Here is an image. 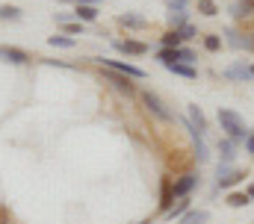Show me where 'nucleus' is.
Listing matches in <instances>:
<instances>
[{"label": "nucleus", "instance_id": "cd10ccee", "mask_svg": "<svg viewBox=\"0 0 254 224\" xmlns=\"http://www.w3.org/2000/svg\"><path fill=\"white\" fill-rule=\"evenodd\" d=\"M178 54H181V62H187V65L195 62V51L192 48H178Z\"/></svg>", "mask_w": 254, "mask_h": 224}, {"label": "nucleus", "instance_id": "c85d7f7f", "mask_svg": "<svg viewBox=\"0 0 254 224\" xmlns=\"http://www.w3.org/2000/svg\"><path fill=\"white\" fill-rule=\"evenodd\" d=\"M178 33H181V39H184V42H190V39H195V27H192V24H187V27H181Z\"/></svg>", "mask_w": 254, "mask_h": 224}, {"label": "nucleus", "instance_id": "473e14b6", "mask_svg": "<svg viewBox=\"0 0 254 224\" xmlns=\"http://www.w3.org/2000/svg\"><path fill=\"white\" fill-rule=\"evenodd\" d=\"M77 3H89V6H95V3H98V0H77Z\"/></svg>", "mask_w": 254, "mask_h": 224}, {"label": "nucleus", "instance_id": "c9c22d12", "mask_svg": "<svg viewBox=\"0 0 254 224\" xmlns=\"http://www.w3.org/2000/svg\"><path fill=\"white\" fill-rule=\"evenodd\" d=\"M249 68H252V80H254V65H249Z\"/></svg>", "mask_w": 254, "mask_h": 224}, {"label": "nucleus", "instance_id": "ddd939ff", "mask_svg": "<svg viewBox=\"0 0 254 224\" xmlns=\"http://www.w3.org/2000/svg\"><path fill=\"white\" fill-rule=\"evenodd\" d=\"M175 201H178V198H175V189H172V180L166 177V180H163V192H160V210L166 213V210H169V207H172Z\"/></svg>", "mask_w": 254, "mask_h": 224}, {"label": "nucleus", "instance_id": "72a5a7b5", "mask_svg": "<svg viewBox=\"0 0 254 224\" xmlns=\"http://www.w3.org/2000/svg\"><path fill=\"white\" fill-rule=\"evenodd\" d=\"M246 195H249V198H254V186H249V192H246Z\"/></svg>", "mask_w": 254, "mask_h": 224}, {"label": "nucleus", "instance_id": "4468645a", "mask_svg": "<svg viewBox=\"0 0 254 224\" xmlns=\"http://www.w3.org/2000/svg\"><path fill=\"white\" fill-rule=\"evenodd\" d=\"M190 213V195L187 198H178V204H172L169 210H166V219H181V216H187Z\"/></svg>", "mask_w": 254, "mask_h": 224}, {"label": "nucleus", "instance_id": "f8f14e48", "mask_svg": "<svg viewBox=\"0 0 254 224\" xmlns=\"http://www.w3.org/2000/svg\"><path fill=\"white\" fill-rule=\"evenodd\" d=\"M190 124L204 136L207 133V118H204V112H201V107H195V104H190Z\"/></svg>", "mask_w": 254, "mask_h": 224}, {"label": "nucleus", "instance_id": "aec40b11", "mask_svg": "<svg viewBox=\"0 0 254 224\" xmlns=\"http://www.w3.org/2000/svg\"><path fill=\"white\" fill-rule=\"evenodd\" d=\"M207 222H210V213L207 210H190L181 224H207Z\"/></svg>", "mask_w": 254, "mask_h": 224}, {"label": "nucleus", "instance_id": "2eb2a0df", "mask_svg": "<svg viewBox=\"0 0 254 224\" xmlns=\"http://www.w3.org/2000/svg\"><path fill=\"white\" fill-rule=\"evenodd\" d=\"M172 74H178V77H187V80H195L198 77V71L192 68V65H187V62H172V65H166Z\"/></svg>", "mask_w": 254, "mask_h": 224}, {"label": "nucleus", "instance_id": "412c9836", "mask_svg": "<svg viewBox=\"0 0 254 224\" xmlns=\"http://www.w3.org/2000/svg\"><path fill=\"white\" fill-rule=\"evenodd\" d=\"M246 204H252V198H249L246 192H231V195H228V207L240 210V207H246Z\"/></svg>", "mask_w": 254, "mask_h": 224}, {"label": "nucleus", "instance_id": "423d86ee", "mask_svg": "<svg viewBox=\"0 0 254 224\" xmlns=\"http://www.w3.org/2000/svg\"><path fill=\"white\" fill-rule=\"evenodd\" d=\"M116 51H122L127 56H145L148 54V45L145 42H136V39H122V42H113Z\"/></svg>", "mask_w": 254, "mask_h": 224}, {"label": "nucleus", "instance_id": "6ab92c4d", "mask_svg": "<svg viewBox=\"0 0 254 224\" xmlns=\"http://www.w3.org/2000/svg\"><path fill=\"white\" fill-rule=\"evenodd\" d=\"M243 177H246L243 171H237V168H231V171H228L225 177H216V180H219V186H222V189H231V186H237V183H240Z\"/></svg>", "mask_w": 254, "mask_h": 224}, {"label": "nucleus", "instance_id": "20e7f679", "mask_svg": "<svg viewBox=\"0 0 254 224\" xmlns=\"http://www.w3.org/2000/svg\"><path fill=\"white\" fill-rule=\"evenodd\" d=\"M195 186H198V177H195L192 171L181 174V177H175V183H172V189H175V198H187Z\"/></svg>", "mask_w": 254, "mask_h": 224}, {"label": "nucleus", "instance_id": "393cba45", "mask_svg": "<svg viewBox=\"0 0 254 224\" xmlns=\"http://www.w3.org/2000/svg\"><path fill=\"white\" fill-rule=\"evenodd\" d=\"M0 21H21V9L18 6H0Z\"/></svg>", "mask_w": 254, "mask_h": 224}, {"label": "nucleus", "instance_id": "58836bf2", "mask_svg": "<svg viewBox=\"0 0 254 224\" xmlns=\"http://www.w3.org/2000/svg\"><path fill=\"white\" fill-rule=\"evenodd\" d=\"M252 3H254V0H252Z\"/></svg>", "mask_w": 254, "mask_h": 224}, {"label": "nucleus", "instance_id": "9b49d317", "mask_svg": "<svg viewBox=\"0 0 254 224\" xmlns=\"http://www.w3.org/2000/svg\"><path fill=\"white\" fill-rule=\"evenodd\" d=\"M74 15H77L80 24H92V21L98 18V9L89 6V3H77V6H74Z\"/></svg>", "mask_w": 254, "mask_h": 224}, {"label": "nucleus", "instance_id": "f257e3e1", "mask_svg": "<svg viewBox=\"0 0 254 224\" xmlns=\"http://www.w3.org/2000/svg\"><path fill=\"white\" fill-rule=\"evenodd\" d=\"M219 124H222V130H225L228 139H234V142H246L249 139V127H246V121H243L240 112L219 110Z\"/></svg>", "mask_w": 254, "mask_h": 224}, {"label": "nucleus", "instance_id": "7ed1b4c3", "mask_svg": "<svg viewBox=\"0 0 254 224\" xmlns=\"http://www.w3.org/2000/svg\"><path fill=\"white\" fill-rule=\"evenodd\" d=\"M142 104L154 112L160 121H172V118H175V115H172V110H169V107H166V104H163V101H160L154 92H142Z\"/></svg>", "mask_w": 254, "mask_h": 224}, {"label": "nucleus", "instance_id": "6e6552de", "mask_svg": "<svg viewBox=\"0 0 254 224\" xmlns=\"http://www.w3.org/2000/svg\"><path fill=\"white\" fill-rule=\"evenodd\" d=\"M107 80H110V83H113V86H116V89H119L122 95H127V98H130V95H136V86L130 83V77H125V74L107 71Z\"/></svg>", "mask_w": 254, "mask_h": 224}, {"label": "nucleus", "instance_id": "4be33fe9", "mask_svg": "<svg viewBox=\"0 0 254 224\" xmlns=\"http://www.w3.org/2000/svg\"><path fill=\"white\" fill-rule=\"evenodd\" d=\"M157 59H160L163 65H172V62H181V54H178V48H163V51L157 54Z\"/></svg>", "mask_w": 254, "mask_h": 224}, {"label": "nucleus", "instance_id": "e433bc0d", "mask_svg": "<svg viewBox=\"0 0 254 224\" xmlns=\"http://www.w3.org/2000/svg\"><path fill=\"white\" fill-rule=\"evenodd\" d=\"M252 45H254V36H252Z\"/></svg>", "mask_w": 254, "mask_h": 224}, {"label": "nucleus", "instance_id": "9d476101", "mask_svg": "<svg viewBox=\"0 0 254 224\" xmlns=\"http://www.w3.org/2000/svg\"><path fill=\"white\" fill-rule=\"evenodd\" d=\"M225 42H228L231 48H237V51H243V48H254L252 39H246V36H243V33H237L234 27H228V30H225Z\"/></svg>", "mask_w": 254, "mask_h": 224}, {"label": "nucleus", "instance_id": "f3484780", "mask_svg": "<svg viewBox=\"0 0 254 224\" xmlns=\"http://www.w3.org/2000/svg\"><path fill=\"white\" fill-rule=\"evenodd\" d=\"M190 21H187V9H169V27L172 30H181V27H187Z\"/></svg>", "mask_w": 254, "mask_h": 224}, {"label": "nucleus", "instance_id": "1a4fd4ad", "mask_svg": "<svg viewBox=\"0 0 254 224\" xmlns=\"http://www.w3.org/2000/svg\"><path fill=\"white\" fill-rule=\"evenodd\" d=\"M219 157H222V163H228V166H231V163L237 160V142H234V139H228V136H225V139H219Z\"/></svg>", "mask_w": 254, "mask_h": 224}, {"label": "nucleus", "instance_id": "f03ea898", "mask_svg": "<svg viewBox=\"0 0 254 224\" xmlns=\"http://www.w3.org/2000/svg\"><path fill=\"white\" fill-rule=\"evenodd\" d=\"M98 65H104L107 71H116V74H125L130 80H145V71L133 62H122V59H98Z\"/></svg>", "mask_w": 254, "mask_h": 224}, {"label": "nucleus", "instance_id": "a211bd4d", "mask_svg": "<svg viewBox=\"0 0 254 224\" xmlns=\"http://www.w3.org/2000/svg\"><path fill=\"white\" fill-rule=\"evenodd\" d=\"M252 12H254L252 0H237V3H231V15H234V18H246V15H252Z\"/></svg>", "mask_w": 254, "mask_h": 224}, {"label": "nucleus", "instance_id": "2f4dec72", "mask_svg": "<svg viewBox=\"0 0 254 224\" xmlns=\"http://www.w3.org/2000/svg\"><path fill=\"white\" fill-rule=\"evenodd\" d=\"M54 18H57V21H60V24H68V18H71V15H68V12H57V15H54Z\"/></svg>", "mask_w": 254, "mask_h": 224}, {"label": "nucleus", "instance_id": "4c0bfd02", "mask_svg": "<svg viewBox=\"0 0 254 224\" xmlns=\"http://www.w3.org/2000/svg\"><path fill=\"white\" fill-rule=\"evenodd\" d=\"M142 224H148V222H142Z\"/></svg>", "mask_w": 254, "mask_h": 224}, {"label": "nucleus", "instance_id": "7c9ffc66", "mask_svg": "<svg viewBox=\"0 0 254 224\" xmlns=\"http://www.w3.org/2000/svg\"><path fill=\"white\" fill-rule=\"evenodd\" d=\"M246 151L254 157V133H249V139H246Z\"/></svg>", "mask_w": 254, "mask_h": 224}, {"label": "nucleus", "instance_id": "f704fd0d", "mask_svg": "<svg viewBox=\"0 0 254 224\" xmlns=\"http://www.w3.org/2000/svg\"><path fill=\"white\" fill-rule=\"evenodd\" d=\"M57 3H77V0H57Z\"/></svg>", "mask_w": 254, "mask_h": 224}, {"label": "nucleus", "instance_id": "b1692460", "mask_svg": "<svg viewBox=\"0 0 254 224\" xmlns=\"http://www.w3.org/2000/svg\"><path fill=\"white\" fill-rule=\"evenodd\" d=\"M160 42H163V48H181V45H184V39H181V33H178V30H169Z\"/></svg>", "mask_w": 254, "mask_h": 224}, {"label": "nucleus", "instance_id": "39448f33", "mask_svg": "<svg viewBox=\"0 0 254 224\" xmlns=\"http://www.w3.org/2000/svg\"><path fill=\"white\" fill-rule=\"evenodd\" d=\"M222 77L225 80H234V83H246V80H252V68L246 62H234V65H228L222 71Z\"/></svg>", "mask_w": 254, "mask_h": 224}, {"label": "nucleus", "instance_id": "5701e85b", "mask_svg": "<svg viewBox=\"0 0 254 224\" xmlns=\"http://www.w3.org/2000/svg\"><path fill=\"white\" fill-rule=\"evenodd\" d=\"M48 45H51V48H74L77 39H74V36H51Z\"/></svg>", "mask_w": 254, "mask_h": 224}, {"label": "nucleus", "instance_id": "0eeeda50", "mask_svg": "<svg viewBox=\"0 0 254 224\" xmlns=\"http://www.w3.org/2000/svg\"><path fill=\"white\" fill-rule=\"evenodd\" d=\"M0 59H3V62H12V65H24V62H30V54H27V51H21V48L0 45Z\"/></svg>", "mask_w": 254, "mask_h": 224}, {"label": "nucleus", "instance_id": "c756f323", "mask_svg": "<svg viewBox=\"0 0 254 224\" xmlns=\"http://www.w3.org/2000/svg\"><path fill=\"white\" fill-rule=\"evenodd\" d=\"M65 33L68 36H83V24L77 21V24H65Z\"/></svg>", "mask_w": 254, "mask_h": 224}, {"label": "nucleus", "instance_id": "dca6fc26", "mask_svg": "<svg viewBox=\"0 0 254 224\" xmlns=\"http://www.w3.org/2000/svg\"><path fill=\"white\" fill-rule=\"evenodd\" d=\"M119 24H122V27H130V30H142L148 21H145L142 15H133V12H127V15H119Z\"/></svg>", "mask_w": 254, "mask_h": 224}, {"label": "nucleus", "instance_id": "bb28decb", "mask_svg": "<svg viewBox=\"0 0 254 224\" xmlns=\"http://www.w3.org/2000/svg\"><path fill=\"white\" fill-rule=\"evenodd\" d=\"M204 48H207L210 54H216V51L222 48V39H219V36H204Z\"/></svg>", "mask_w": 254, "mask_h": 224}, {"label": "nucleus", "instance_id": "a878e982", "mask_svg": "<svg viewBox=\"0 0 254 224\" xmlns=\"http://www.w3.org/2000/svg\"><path fill=\"white\" fill-rule=\"evenodd\" d=\"M198 12L207 15V18H213V15H219V6L213 0H198Z\"/></svg>", "mask_w": 254, "mask_h": 224}]
</instances>
